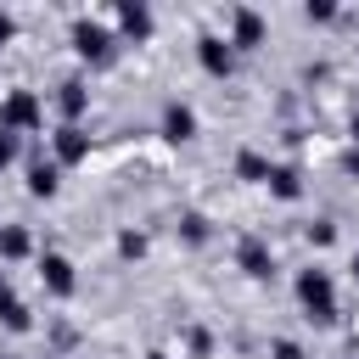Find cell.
Listing matches in <instances>:
<instances>
[{
    "label": "cell",
    "instance_id": "obj_1",
    "mask_svg": "<svg viewBox=\"0 0 359 359\" xmlns=\"http://www.w3.org/2000/svg\"><path fill=\"white\" fill-rule=\"evenodd\" d=\"M297 303H303V314L314 325H331L337 320V280L325 269H303L297 275Z\"/></svg>",
    "mask_w": 359,
    "mask_h": 359
},
{
    "label": "cell",
    "instance_id": "obj_2",
    "mask_svg": "<svg viewBox=\"0 0 359 359\" xmlns=\"http://www.w3.org/2000/svg\"><path fill=\"white\" fill-rule=\"evenodd\" d=\"M45 123V101L34 95V90H6V101H0V129L6 135H34Z\"/></svg>",
    "mask_w": 359,
    "mask_h": 359
},
{
    "label": "cell",
    "instance_id": "obj_3",
    "mask_svg": "<svg viewBox=\"0 0 359 359\" xmlns=\"http://www.w3.org/2000/svg\"><path fill=\"white\" fill-rule=\"evenodd\" d=\"M73 50H79L84 62H107V56H112V34H107L95 17H79V22H73Z\"/></svg>",
    "mask_w": 359,
    "mask_h": 359
},
{
    "label": "cell",
    "instance_id": "obj_4",
    "mask_svg": "<svg viewBox=\"0 0 359 359\" xmlns=\"http://www.w3.org/2000/svg\"><path fill=\"white\" fill-rule=\"evenodd\" d=\"M196 62H202L208 79H230V67H236V45L219 39V34H202V39H196Z\"/></svg>",
    "mask_w": 359,
    "mask_h": 359
},
{
    "label": "cell",
    "instance_id": "obj_5",
    "mask_svg": "<svg viewBox=\"0 0 359 359\" xmlns=\"http://www.w3.org/2000/svg\"><path fill=\"white\" fill-rule=\"evenodd\" d=\"M50 151H56V168H79V163L90 157V135H84L79 123H62V129L50 135Z\"/></svg>",
    "mask_w": 359,
    "mask_h": 359
},
{
    "label": "cell",
    "instance_id": "obj_6",
    "mask_svg": "<svg viewBox=\"0 0 359 359\" xmlns=\"http://www.w3.org/2000/svg\"><path fill=\"white\" fill-rule=\"evenodd\" d=\"M236 264H241L247 280H269V275H275V252H269V241H258V236H247V241L236 247Z\"/></svg>",
    "mask_w": 359,
    "mask_h": 359
},
{
    "label": "cell",
    "instance_id": "obj_7",
    "mask_svg": "<svg viewBox=\"0 0 359 359\" xmlns=\"http://www.w3.org/2000/svg\"><path fill=\"white\" fill-rule=\"evenodd\" d=\"M39 280H45L50 297H73V292H79V275H73V264H67L62 252H45V258H39Z\"/></svg>",
    "mask_w": 359,
    "mask_h": 359
},
{
    "label": "cell",
    "instance_id": "obj_8",
    "mask_svg": "<svg viewBox=\"0 0 359 359\" xmlns=\"http://www.w3.org/2000/svg\"><path fill=\"white\" fill-rule=\"evenodd\" d=\"M230 45H236V50L264 45V17H258L252 6H236V11H230Z\"/></svg>",
    "mask_w": 359,
    "mask_h": 359
},
{
    "label": "cell",
    "instance_id": "obj_9",
    "mask_svg": "<svg viewBox=\"0 0 359 359\" xmlns=\"http://www.w3.org/2000/svg\"><path fill=\"white\" fill-rule=\"evenodd\" d=\"M191 135H196V112H191L185 101H168V107H163V140H168V146H185Z\"/></svg>",
    "mask_w": 359,
    "mask_h": 359
},
{
    "label": "cell",
    "instance_id": "obj_10",
    "mask_svg": "<svg viewBox=\"0 0 359 359\" xmlns=\"http://www.w3.org/2000/svg\"><path fill=\"white\" fill-rule=\"evenodd\" d=\"M118 28H123V39H151V11L140 6V0H118Z\"/></svg>",
    "mask_w": 359,
    "mask_h": 359
},
{
    "label": "cell",
    "instance_id": "obj_11",
    "mask_svg": "<svg viewBox=\"0 0 359 359\" xmlns=\"http://www.w3.org/2000/svg\"><path fill=\"white\" fill-rule=\"evenodd\" d=\"M56 107H62V123H79V118H84V107H90L84 79H62V84H56Z\"/></svg>",
    "mask_w": 359,
    "mask_h": 359
},
{
    "label": "cell",
    "instance_id": "obj_12",
    "mask_svg": "<svg viewBox=\"0 0 359 359\" xmlns=\"http://www.w3.org/2000/svg\"><path fill=\"white\" fill-rule=\"evenodd\" d=\"M56 185H62V168L45 163V157H34L28 163V196H56Z\"/></svg>",
    "mask_w": 359,
    "mask_h": 359
},
{
    "label": "cell",
    "instance_id": "obj_13",
    "mask_svg": "<svg viewBox=\"0 0 359 359\" xmlns=\"http://www.w3.org/2000/svg\"><path fill=\"white\" fill-rule=\"evenodd\" d=\"M28 252H34V236H28L22 224H6V230H0V258L17 264V258H28Z\"/></svg>",
    "mask_w": 359,
    "mask_h": 359
},
{
    "label": "cell",
    "instance_id": "obj_14",
    "mask_svg": "<svg viewBox=\"0 0 359 359\" xmlns=\"http://www.w3.org/2000/svg\"><path fill=\"white\" fill-rule=\"evenodd\" d=\"M269 191H275L280 202H297V196H303V180H297V168L275 163V168H269Z\"/></svg>",
    "mask_w": 359,
    "mask_h": 359
},
{
    "label": "cell",
    "instance_id": "obj_15",
    "mask_svg": "<svg viewBox=\"0 0 359 359\" xmlns=\"http://www.w3.org/2000/svg\"><path fill=\"white\" fill-rule=\"evenodd\" d=\"M269 157H258V151H236V174L241 180H252V185H269Z\"/></svg>",
    "mask_w": 359,
    "mask_h": 359
},
{
    "label": "cell",
    "instance_id": "obj_16",
    "mask_svg": "<svg viewBox=\"0 0 359 359\" xmlns=\"http://www.w3.org/2000/svg\"><path fill=\"white\" fill-rule=\"evenodd\" d=\"M0 325H6V331H28V325H34L28 303H17V297L6 292V297H0Z\"/></svg>",
    "mask_w": 359,
    "mask_h": 359
},
{
    "label": "cell",
    "instance_id": "obj_17",
    "mask_svg": "<svg viewBox=\"0 0 359 359\" xmlns=\"http://www.w3.org/2000/svg\"><path fill=\"white\" fill-rule=\"evenodd\" d=\"M180 236H185V241H208V219H202V213H185V219H180Z\"/></svg>",
    "mask_w": 359,
    "mask_h": 359
},
{
    "label": "cell",
    "instance_id": "obj_18",
    "mask_svg": "<svg viewBox=\"0 0 359 359\" xmlns=\"http://www.w3.org/2000/svg\"><path fill=\"white\" fill-rule=\"evenodd\" d=\"M303 17H309V22H331V17H337V6H331V0H309V6H303Z\"/></svg>",
    "mask_w": 359,
    "mask_h": 359
},
{
    "label": "cell",
    "instance_id": "obj_19",
    "mask_svg": "<svg viewBox=\"0 0 359 359\" xmlns=\"http://www.w3.org/2000/svg\"><path fill=\"white\" fill-rule=\"evenodd\" d=\"M309 241H314V247H331V241H337V224L314 219V224H309Z\"/></svg>",
    "mask_w": 359,
    "mask_h": 359
},
{
    "label": "cell",
    "instance_id": "obj_20",
    "mask_svg": "<svg viewBox=\"0 0 359 359\" xmlns=\"http://www.w3.org/2000/svg\"><path fill=\"white\" fill-rule=\"evenodd\" d=\"M118 252H123V258H140V252H146V236L123 230V236H118Z\"/></svg>",
    "mask_w": 359,
    "mask_h": 359
},
{
    "label": "cell",
    "instance_id": "obj_21",
    "mask_svg": "<svg viewBox=\"0 0 359 359\" xmlns=\"http://www.w3.org/2000/svg\"><path fill=\"white\" fill-rule=\"evenodd\" d=\"M11 163H17V135L0 129V168H11Z\"/></svg>",
    "mask_w": 359,
    "mask_h": 359
},
{
    "label": "cell",
    "instance_id": "obj_22",
    "mask_svg": "<svg viewBox=\"0 0 359 359\" xmlns=\"http://www.w3.org/2000/svg\"><path fill=\"white\" fill-rule=\"evenodd\" d=\"M11 39H17V17H11V11H0V45H11Z\"/></svg>",
    "mask_w": 359,
    "mask_h": 359
},
{
    "label": "cell",
    "instance_id": "obj_23",
    "mask_svg": "<svg viewBox=\"0 0 359 359\" xmlns=\"http://www.w3.org/2000/svg\"><path fill=\"white\" fill-rule=\"evenodd\" d=\"M275 359H303V348L297 342H275Z\"/></svg>",
    "mask_w": 359,
    "mask_h": 359
},
{
    "label": "cell",
    "instance_id": "obj_24",
    "mask_svg": "<svg viewBox=\"0 0 359 359\" xmlns=\"http://www.w3.org/2000/svg\"><path fill=\"white\" fill-rule=\"evenodd\" d=\"M342 168H348V174H353V180H359V146H353V151H348V157H342Z\"/></svg>",
    "mask_w": 359,
    "mask_h": 359
},
{
    "label": "cell",
    "instance_id": "obj_25",
    "mask_svg": "<svg viewBox=\"0 0 359 359\" xmlns=\"http://www.w3.org/2000/svg\"><path fill=\"white\" fill-rule=\"evenodd\" d=\"M146 359H174V353H163V348H151V353H146Z\"/></svg>",
    "mask_w": 359,
    "mask_h": 359
},
{
    "label": "cell",
    "instance_id": "obj_26",
    "mask_svg": "<svg viewBox=\"0 0 359 359\" xmlns=\"http://www.w3.org/2000/svg\"><path fill=\"white\" fill-rule=\"evenodd\" d=\"M348 269H353V280H359V252H353V264H348Z\"/></svg>",
    "mask_w": 359,
    "mask_h": 359
},
{
    "label": "cell",
    "instance_id": "obj_27",
    "mask_svg": "<svg viewBox=\"0 0 359 359\" xmlns=\"http://www.w3.org/2000/svg\"><path fill=\"white\" fill-rule=\"evenodd\" d=\"M6 292H11V286H6V269H0V297H6Z\"/></svg>",
    "mask_w": 359,
    "mask_h": 359
},
{
    "label": "cell",
    "instance_id": "obj_28",
    "mask_svg": "<svg viewBox=\"0 0 359 359\" xmlns=\"http://www.w3.org/2000/svg\"><path fill=\"white\" fill-rule=\"evenodd\" d=\"M353 146H359V118H353Z\"/></svg>",
    "mask_w": 359,
    "mask_h": 359
},
{
    "label": "cell",
    "instance_id": "obj_29",
    "mask_svg": "<svg viewBox=\"0 0 359 359\" xmlns=\"http://www.w3.org/2000/svg\"><path fill=\"white\" fill-rule=\"evenodd\" d=\"M0 230H6V224H0Z\"/></svg>",
    "mask_w": 359,
    "mask_h": 359
}]
</instances>
